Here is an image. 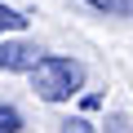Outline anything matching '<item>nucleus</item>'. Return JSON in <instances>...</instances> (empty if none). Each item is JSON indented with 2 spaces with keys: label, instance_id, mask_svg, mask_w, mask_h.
Listing matches in <instances>:
<instances>
[{
  "label": "nucleus",
  "instance_id": "f257e3e1",
  "mask_svg": "<svg viewBox=\"0 0 133 133\" xmlns=\"http://www.w3.org/2000/svg\"><path fill=\"white\" fill-rule=\"evenodd\" d=\"M84 84V66L76 58H62V53H40V62L31 66V89L36 98L44 102H66V98H76Z\"/></svg>",
  "mask_w": 133,
  "mask_h": 133
},
{
  "label": "nucleus",
  "instance_id": "f03ea898",
  "mask_svg": "<svg viewBox=\"0 0 133 133\" xmlns=\"http://www.w3.org/2000/svg\"><path fill=\"white\" fill-rule=\"evenodd\" d=\"M40 62V49L27 40H0V71H31Z\"/></svg>",
  "mask_w": 133,
  "mask_h": 133
},
{
  "label": "nucleus",
  "instance_id": "7ed1b4c3",
  "mask_svg": "<svg viewBox=\"0 0 133 133\" xmlns=\"http://www.w3.org/2000/svg\"><path fill=\"white\" fill-rule=\"evenodd\" d=\"M89 5L102 14H115V18H133V0H89Z\"/></svg>",
  "mask_w": 133,
  "mask_h": 133
},
{
  "label": "nucleus",
  "instance_id": "20e7f679",
  "mask_svg": "<svg viewBox=\"0 0 133 133\" xmlns=\"http://www.w3.org/2000/svg\"><path fill=\"white\" fill-rule=\"evenodd\" d=\"M22 27H27V18H22L18 9L0 5V36H9V31H22Z\"/></svg>",
  "mask_w": 133,
  "mask_h": 133
},
{
  "label": "nucleus",
  "instance_id": "39448f33",
  "mask_svg": "<svg viewBox=\"0 0 133 133\" xmlns=\"http://www.w3.org/2000/svg\"><path fill=\"white\" fill-rule=\"evenodd\" d=\"M0 133H22V115L14 107H0Z\"/></svg>",
  "mask_w": 133,
  "mask_h": 133
},
{
  "label": "nucleus",
  "instance_id": "423d86ee",
  "mask_svg": "<svg viewBox=\"0 0 133 133\" xmlns=\"http://www.w3.org/2000/svg\"><path fill=\"white\" fill-rule=\"evenodd\" d=\"M107 133H133L129 115H111V120H107Z\"/></svg>",
  "mask_w": 133,
  "mask_h": 133
},
{
  "label": "nucleus",
  "instance_id": "0eeeda50",
  "mask_svg": "<svg viewBox=\"0 0 133 133\" xmlns=\"http://www.w3.org/2000/svg\"><path fill=\"white\" fill-rule=\"evenodd\" d=\"M62 133H93V124H89V120H66Z\"/></svg>",
  "mask_w": 133,
  "mask_h": 133
}]
</instances>
